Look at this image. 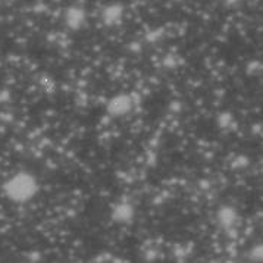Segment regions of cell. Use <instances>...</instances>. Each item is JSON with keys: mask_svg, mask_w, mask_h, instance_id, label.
I'll return each mask as SVG.
<instances>
[{"mask_svg": "<svg viewBox=\"0 0 263 263\" xmlns=\"http://www.w3.org/2000/svg\"><path fill=\"white\" fill-rule=\"evenodd\" d=\"M35 191V184L30 177L27 175H21V177H15L9 182L8 185V193L12 199H16V200H24V199H28L32 193Z\"/></svg>", "mask_w": 263, "mask_h": 263, "instance_id": "6da1fadb", "label": "cell"}]
</instances>
